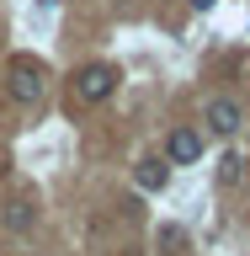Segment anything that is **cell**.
Wrapping results in <instances>:
<instances>
[{"label": "cell", "mask_w": 250, "mask_h": 256, "mask_svg": "<svg viewBox=\"0 0 250 256\" xmlns=\"http://www.w3.org/2000/svg\"><path fill=\"white\" fill-rule=\"evenodd\" d=\"M181 240H187V235H181L176 224H165V230H160V235H155V246H160V251H165V256H176V251H181Z\"/></svg>", "instance_id": "8"}, {"label": "cell", "mask_w": 250, "mask_h": 256, "mask_svg": "<svg viewBox=\"0 0 250 256\" xmlns=\"http://www.w3.org/2000/svg\"><path fill=\"white\" fill-rule=\"evenodd\" d=\"M203 123L219 134V139H229V134H240V123H245V112H240V102L235 96H213L203 107Z\"/></svg>", "instance_id": "4"}, {"label": "cell", "mask_w": 250, "mask_h": 256, "mask_svg": "<svg viewBox=\"0 0 250 256\" xmlns=\"http://www.w3.org/2000/svg\"><path fill=\"white\" fill-rule=\"evenodd\" d=\"M213 6H219V0H192V11H213Z\"/></svg>", "instance_id": "9"}, {"label": "cell", "mask_w": 250, "mask_h": 256, "mask_svg": "<svg viewBox=\"0 0 250 256\" xmlns=\"http://www.w3.org/2000/svg\"><path fill=\"white\" fill-rule=\"evenodd\" d=\"M32 219H37V203H32V198H11V208H5V224H11L16 235H27Z\"/></svg>", "instance_id": "6"}, {"label": "cell", "mask_w": 250, "mask_h": 256, "mask_svg": "<svg viewBox=\"0 0 250 256\" xmlns=\"http://www.w3.org/2000/svg\"><path fill=\"white\" fill-rule=\"evenodd\" d=\"M133 182H139V192H165L171 166H165V160H139V166H133Z\"/></svg>", "instance_id": "5"}, {"label": "cell", "mask_w": 250, "mask_h": 256, "mask_svg": "<svg viewBox=\"0 0 250 256\" xmlns=\"http://www.w3.org/2000/svg\"><path fill=\"white\" fill-rule=\"evenodd\" d=\"M43 96V64L37 59H11V102H21V107H32Z\"/></svg>", "instance_id": "2"}, {"label": "cell", "mask_w": 250, "mask_h": 256, "mask_svg": "<svg viewBox=\"0 0 250 256\" xmlns=\"http://www.w3.org/2000/svg\"><path fill=\"white\" fill-rule=\"evenodd\" d=\"M245 171H250V166H245V155H235V150L219 160V182H224V187H240V182H245Z\"/></svg>", "instance_id": "7"}, {"label": "cell", "mask_w": 250, "mask_h": 256, "mask_svg": "<svg viewBox=\"0 0 250 256\" xmlns=\"http://www.w3.org/2000/svg\"><path fill=\"white\" fill-rule=\"evenodd\" d=\"M203 160V134L192 123L171 128V139H165V166H197Z\"/></svg>", "instance_id": "3"}, {"label": "cell", "mask_w": 250, "mask_h": 256, "mask_svg": "<svg viewBox=\"0 0 250 256\" xmlns=\"http://www.w3.org/2000/svg\"><path fill=\"white\" fill-rule=\"evenodd\" d=\"M117 91V70H112V64H85V70H80L75 75V96L80 102H107V96Z\"/></svg>", "instance_id": "1"}]
</instances>
